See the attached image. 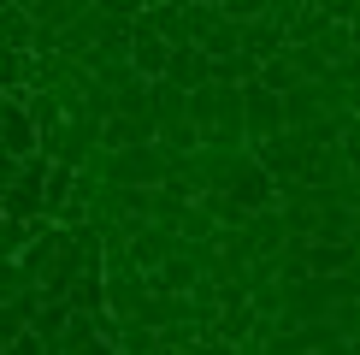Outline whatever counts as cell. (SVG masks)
<instances>
[{"instance_id": "6da1fadb", "label": "cell", "mask_w": 360, "mask_h": 355, "mask_svg": "<svg viewBox=\"0 0 360 355\" xmlns=\"http://www.w3.org/2000/svg\"><path fill=\"white\" fill-rule=\"evenodd\" d=\"M213 189H219L224 201H236L243 213H260V207L278 201V184H272V172L260 166V154H254V148H236V154L224 160V172H219Z\"/></svg>"}, {"instance_id": "7a4b0ae2", "label": "cell", "mask_w": 360, "mask_h": 355, "mask_svg": "<svg viewBox=\"0 0 360 355\" xmlns=\"http://www.w3.org/2000/svg\"><path fill=\"white\" fill-rule=\"evenodd\" d=\"M41 207H48V160L30 154V160H18L12 184L0 189V213H12V219H41Z\"/></svg>"}, {"instance_id": "3957f363", "label": "cell", "mask_w": 360, "mask_h": 355, "mask_svg": "<svg viewBox=\"0 0 360 355\" xmlns=\"http://www.w3.org/2000/svg\"><path fill=\"white\" fill-rule=\"evenodd\" d=\"M278 130H283V95H278V89H266L260 77L243 83V137H248V148L272 142Z\"/></svg>"}, {"instance_id": "277c9868", "label": "cell", "mask_w": 360, "mask_h": 355, "mask_svg": "<svg viewBox=\"0 0 360 355\" xmlns=\"http://www.w3.org/2000/svg\"><path fill=\"white\" fill-rule=\"evenodd\" d=\"M36 118H30V107H24V89H0V154H12V160H30L36 154Z\"/></svg>"}, {"instance_id": "5b68a950", "label": "cell", "mask_w": 360, "mask_h": 355, "mask_svg": "<svg viewBox=\"0 0 360 355\" xmlns=\"http://www.w3.org/2000/svg\"><path fill=\"white\" fill-rule=\"evenodd\" d=\"M124 231H130V266H142V273H154V266L177 249V231L154 225V219H124Z\"/></svg>"}, {"instance_id": "8992f818", "label": "cell", "mask_w": 360, "mask_h": 355, "mask_svg": "<svg viewBox=\"0 0 360 355\" xmlns=\"http://www.w3.org/2000/svg\"><path fill=\"white\" fill-rule=\"evenodd\" d=\"M325 118V83H295V89H283V130H307V125H319Z\"/></svg>"}, {"instance_id": "52a82bcc", "label": "cell", "mask_w": 360, "mask_h": 355, "mask_svg": "<svg viewBox=\"0 0 360 355\" xmlns=\"http://www.w3.org/2000/svg\"><path fill=\"white\" fill-rule=\"evenodd\" d=\"M148 278H154V290H172V296H189L195 285H201V261H195L189 249L177 243V249H172V255L160 261V266H154V273H148Z\"/></svg>"}, {"instance_id": "ba28073f", "label": "cell", "mask_w": 360, "mask_h": 355, "mask_svg": "<svg viewBox=\"0 0 360 355\" xmlns=\"http://www.w3.org/2000/svg\"><path fill=\"white\" fill-rule=\"evenodd\" d=\"M166 59H172V48L148 30V18H130V66H136V77H160Z\"/></svg>"}, {"instance_id": "9c48e42d", "label": "cell", "mask_w": 360, "mask_h": 355, "mask_svg": "<svg viewBox=\"0 0 360 355\" xmlns=\"http://www.w3.org/2000/svg\"><path fill=\"white\" fill-rule=\"evenodd\" d=\"M160 77L177 83V89H201V83H213V59L195 48V42H184V48H172V59H166Z\"/></svg>"}, {"instance_id": "30bf717a", "label": "cell", "mask_w": 360, "mask_h": 355, "mask_svg": "<svg viewBox=\"0 0 360 355\" xmlns=\"http://www.w3.org/2000/svg\"><path fill=\"white\" fill-rule=\"evenodd\" d=\"M283 48H290V36H283L272 18H248L243 24V54L248 59H260V66H266V59H278Z\"/></svg>"}, {"instance_id": "8fae6325", "label": "cell", "mask_w": 360, "mask_h": 355, "mask_svg": "<svg viewBox=\"0 0 360 355\" xmlns=\"http://www.w3.org/2000/svg\"><path fill=\"white\" fill-rule=\"evenodd\" d=\"M154 148H160L166 160H184V154L201 148V130H195L189 118H166V125H154Z\"/></svg>"}, {"instance_id": "7c38bea8", "label": "cell", "mask_w": 360, "mask_h": 355, "mask_svg": "<svg viewBox=\"0 0 360 355\" xmlns=\"http://www.w3.org/2000/svg\"><path fill=\"white\" fill-rule=\"evenodd\" d=\"M130 142H154V125L148 118H130V113L101 118V148H130Z\"/></svg>"}, {"instance_id": "4fadbf2b", "label": "cell", "mask_w": 360, "mask_h": 355, "mask_svg": "<svg viewBox=\"0 0 360 355\" xmlns=\"http://www.w3.org/2000/svg\"><path fill=\"white\" fill-rule=\"evenodd\" d=\"M65 302L77 308V314H107V278H101V273H89V266H83V273L71 278Z\"/></svg>"}, {"instance_id": "5bb4252c", "label": "cell", "mask_w": 360, "mask_h": 355, "mask_svg": "<svg viewBox=\"0 0 360 355\" xmlns=\"http://www.w3.org/2000/svg\"><path fill=\"white\" fill-rule=\"evenodd\" d=\"M36 42V18H30L24 6H12V0H0V48H24Z\"/></svg>"}, {"instance_id": "9a60e30c", "label": "cell", "mask_w": 360, "mask_h": 355, "mask_svg": "<svg viewBox=\"0 0 360 355\" xmlns=\"http://www.w3.org/2000/svg\"><path fill=\"white\" fill-rule=\"evenodd\" d=\"M89 12V0H36V12H30V18H36V30H65V24H77Z\"/></svg>"}, {"instance_id": "2e32d148", "label": "cell", "mask_w": 360, "mask_h": 355, "mask_svg": "<svg viewBox=\"0 0 360 355\" xmlns=\"http://www.w3.org/2000/svg\"><path fill=\"white\" fill-rule=\"evenodd\" d=\"M184 118L195 130H207L219 118V83H201V89H189V101H184Z\"/></svg>"}, {"instance_id": "e0dca14e", "label": "cell", "mask_w": 360, "mask_h": 355, "mask_svg": "<svg viewBox=\"0 0 360 355\" xmlns=\"http://www.w3.org/2000/svg\"><path fill=\"white\" fill-rule=\"evenodd\" d=\"M254 77H260V59H248L243 48L213 59V83H254Z\"/></svg>"}, {"instance_id": "ac0fdd59", "label": "cell", "mask_w": 360, "mask_h": 355, "mask_svg": "<svg viewBox=\"0 0 360 355\" xmlns=\"http://www.w3.org/2000/svg\"><path fill=\"white\" fill-rule=\"evenodd\" d=\"M236 48H243V24H231V18H219V24L201 36V54H207V59H224V54H236Z\"/></svg>"}, {"instance_id": "d6986e66", "label": "cell", "mask_w": 360, "mask_h": 355, "mask_svg": "<svg viewBox=\"0 0 360 355\" xmlns=\"http://www.w3.org/2000/svg\"><path fill=\"white\" fill-rule=\"evenodd\" d=\"M313 48L325 54V66H342V59L354 54V42H349V24H337V18H331V24L319 30V42H313Z\"/></svg>"}, {"instance_id": "ffe728a7", "label": "cell", "mask_w": 360, "mask_h": 355, "mask_svg": "<svg viewBox=\"0 0 360 355\" xmlns=\"http://www.w3.org/2000/svg\"><path fill=\"white\" fill-rule=\"evenodd\" d=\"M0 89H30V54L24 48H0Z\"/></svg>"}, {"instance_id": "44dd1931", "label": "cell", "mask_w": 360, "mask_h": 355, "mask_svg": "<svg viewBox=\"0 0 360 355\" xmlns=\"http://www.w3.org/2000/svg\"><path fill=\"white\" fill-rule=\"evenodd\" d=\"M219 18H224V12L213 6V0H189V6H184V30H189L195 48H201V36H207V30H213Z\"/></svg>"}, {"instance_id": "7402d4cb", "label": "cell", "mask_w": 360, "mask_h": 355, "mask_svg": "<svg viewBox=\"0 0 360 355\" xmlns=\"http://www.w3.org/2000/svg\"><path fill=\"white\" fill-rule=\"evenodd\" d=\"M30 243V219H12L0 213V261H18V249Z\"/></svg>"}, {"instance_id": "603a6c76", "label": "cell", "mask_w": 360, "mask_h": 355, "mask_svg": "<svg viewBox=\"0 0 360 355\" xmlns=\"http://www.w3.org/2000/svg\"><path fill=\"white\" fill-rule=\"evenodd\" d=\"M325 24H331V18H325V12H319V6H307V12H302V18H295L290 30H283V36H290V42H295V48H313V42H319V30H325Z\"/></svg>"}, {"instance_id": "cb8c5ba5", "label": "cell", "mask_w": 360, "mask_h": 355, "mask_svg": "<svg viewBox=\"0 0 360 355\" xmlns=\"http://www.w3.org/2000/svg\"><path fill=\"white\" fill-rule=\"evenodd\" d=\"M260 83H266V89H278V95H283V89H295L302 77H295L290 54H278V59H266V66H260Z\"/></svg>"}, {"instance_id": "d4e9b609", "label": "cell", "mask_w": 360, "mask_h": 355, "mask_svg": "<svg viewBox=\"0 0 360 355\" xmlns=\"http://www.w3.org/2000/svg\"><path fill=\"white\" fill-rule=\"evenodd\" d=\"M307 6H313V0H266V12H260V18H272L278 30H290V24L307 12Z\"/></svg>"}, {"instance_id": "484cf974", "label": "cell", "mask_w": 360, "mask_h": 355, "mask_svg": "<svg viewBox=\"0 0 360 355\" xmlns=\"http://www.w3.org/2000/svg\"><path fill=\"white\" fill-rule=\"evenodd\" d=\"M89 6H95L101 18H118V24H130V18H142V0H89Z\"/></svg>"}, {"instance_id": "4316f807", "label": "cell", "mask_w": 360, "mask_h": 355, "mask_svg": "<svg viewBox=\"0 0 360 355\" xmlns=\"http://www.w3.org/2000/svg\"><path fill=\"white\" fill-rule=\"evenodd\" d=\"M219 12L231 24H248V18H260V12H266V0H219Z\"/></svg>"}, {"instance_id": "83f0119b", "label": "cell", "mask_w": 360, "mask_h": 355, "mask_svg": "<svg viewBox=\"0 0 360 355\" xmlns=\"http://www.w3.org/2000/svg\"><path fill=\"white\" fill-rule=\"evenodd\" d=\"M0 355H48V349H41V337H36V332H18V337H12V344L0 349Z\"/></svg>"}, {"instance_id": "f1b7e54d", "label": "cell", "mask_w": 360, "mask_h": 355, "mask_svg": "<svg viewBox=\"0 0 360 355\" xmlns=\"http://www.w3.org/2000/svg\"><path fill=\"white\" fill-rule=\"evenodd\" d=\"M349 42H354V54H360V12L349 18Z\"/></svg>"}, {"instance_id": "f546056e", "label": "cell", "mask_w": 360, "mask_h": 355, "mask_svg": "<svg viewBox=\"0 0 360 355\" xmlns=\"http://www.w3.org/2000/svg\"><path fill=\"white\" fill-rule=\"evenodd\" d=\"M12 6H24V12H36V0H12Z\"/></svg>"}]
</instances>
